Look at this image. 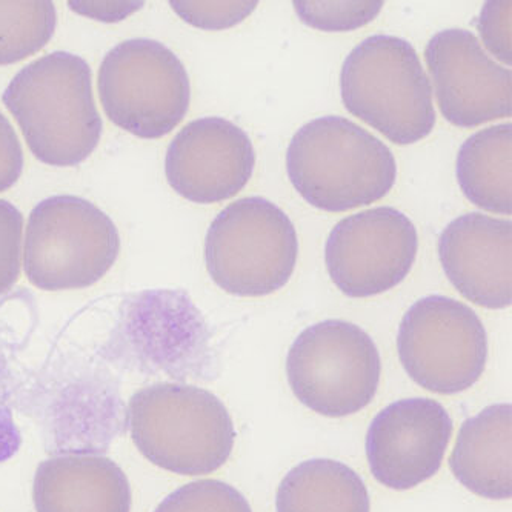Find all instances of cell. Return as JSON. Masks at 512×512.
I'll use <instances>...</instances> for the list:
<instances>
[{"instance_id":"1","label":"cell","mask_w":512,"mask_h":512,"mask_svg":"<svg viewBox=\"0 0 512 512\" xmlns=\"http://www.w3.org/2000/svg\"><path fill=\"white\" fill-rule=\"evenodd\" d=\"M87 60L54 51L14 76L2 100L37 160L51 167H76L102 137Z\"/></svg>"},{"instance_id":"2","label":"cell","mask_w":512,"mask_h":512,"mask_svg":"<svg viewBox=\"0 0 512 512\" xmlns=\"http://www.w3.org/2000/svg\"><path fill=\"white\" fill-rule=\"evenodd\" d=\"M293 187L317 210L343 213L379 202L393 190L397 162L382 140L342 116L303 125L288 145Z\"/></svg>"},{"instance_id":"3","label":"cell","mask_w":512,"mask_h":512,"mask_svg":"<svg viewBox=\"0 0 512 512\" xmlns=\"http://www.w3.org/2000/svg\"><path fill=\"white\" fill-rule=\"evenodd\" d=\"M127 426L145 459L179 476H207L230 459L233 419L207 389L160 382L140 389L128 403Z\"/></svg>"},{"instance_id":"4","label":"cell","mask_w":512,"mask_h":512,"mask_svg":"<svg viewBox=\"0 0 512 512\" xmlns=\"http://www.w3.org/2000/svg\"><path fill=\"white\" fill-rule=\"evenodd\" d=\"M346 110L396 145L433 133V87L416 48L402 37L376 34L346 56L340 73Z\"/></svg>"},{"instance_id":"5","label":"cell","mask_w":512,"mask_h":512,"mask_svg":"<svg viewBox=\"0 0 512 512\" xmlns=\"http://www.w3.org/2000/svg\"><path fill=\"white\" fill-rule=\"evenodd\" d=\"M299 239L290 217L263 197L223 208L205 239V262L225 293L262 297L282 290L296 270Z\"/></svg>"},{"instance_id":"6","label":"cell","mask_w":512,"mask_h":512,"mask_svg":"<svg viewBox=\"0 0 512 512\" xmlns=\"http://www.w3.org/2000/svg\"><path fill=\"white\" fill-rule=\"evenodd\" d=\"M119 251L111 217L82 197H48L28 217L24 268L39 290H84L113 268Z\"/></svg>"},{"instance_id":"7","label":"cell","mask_w":512,"mask_h":512,"mask_svg":"<svg viewBox=\"0 0 512 512\" xmlns=\"http://www.w3.org/2000/svg\"><path fill=\"white\" fill-rule=\"evenodd\" d=\"M382 360L360 326L323 320L297 336L286 356V376L302 405L325 417L359 413L379 389Z\"/></svg>"},{"instance_id":"8","label":"cell","mask_w":512,"mask_h":512,"mask_svg":"<svg viewBox=\"0 0 512 512\" xmlns=\"http://www.w3.org/2000/svg\"><path fill=\"white\" fill-rule=\"evenodd\" d=\"M97 84L108 119L140 139L167 136L190 108L187 68L157 40L116 45L102 60Z\"/></svg>"},{"instance_id":"9","label":"cell","mask_w":512,"mask_h":512,"mask_svg":"<svg viewBox=\"0 0 512 512\" xmlns=\"http://www.w3.org/2000/svg\"><path fill=\"white\" fill-rule=\"evenodd\" d=\"M397 351L403 370L417 385L451 396L479 382L488 359V336L468 305L428 296L403 316Z\"/></svg>"},{"instance_id":"10","label":"cell","mask_w":512,"mask_h":512,"mask_svg":"<svg viewBox=\"0 0 512 512\" xmlns=\"http://www.w3.org/2000/svg\"><path fill=\"white\" fill-rule=\"evenodd\" d=\"M419 234L406 214L377 207L340 220L325 245L326 270L353 299L393 290L411 273Z\"/></svg>"},{"instance_id":"11","label":"cell","mask_w":512,"mask_h":512,"mask_svg":"<svg viewBox=\"0 0 512 512\" xmlns=\"http://www.w3.org/2000/svg\"><path fill=\"white\" fill-rule=\"evenodd\" d=\"M425 60L449 124L474 128L511 117V70L494 62L471 31H440L426 45Z\"/></svg>"},{"instance_id":"12","label":"cell","mask_w":512,"mask_h":512,"mask_svg":"<svg viewBox=\"0 0 512 512\" xmlns=\"http://www.w3.org/2000/svg\"><path fill=\"white\" fill-rule=\"evenodd\" d=\"M453 437V420L437 400H399L382 409L366 434V457L380 485L419 486L439 473Z\"/></svg>"},{"instance_id":"13","label":"cell","mask_w":512,"mask_h":512,"mask_svg":"<svg viewBox=\"0 0 512 512\" xmlns=\"http://www.w3.org/2000/svg\"><path fill=\"white\" fill-rule=\"evenodd\" d=\"M256 153L242 128L223 117L193 120L167 150L165 174L183 199L199 205L231 199L247 187Z\"/></svg>"},{"instance_id":"14","label":"cell","mask_w":512,"mask_h":512,"mask_svg":"<svg viewBox=\"0 0 512 512\" xmlns=\"http://www.w3.org/2000/svg\"><path fill=\"white\" fill-rule=\"evenodd\" d=\"M439 257L454 288L474 305L512 303V223L482 213L457 217L440 234Z\"/></svg>"},{"instance_id":"15","label":"cell","mask_w":512,"mask_h":512,"mask_svg":"<svg viewBox=\"0 0 512 512\" xmlns=\"http://www.w3.org/2000/svg\"><path fill=\"white\" fill-rule=\"evenodd\" d=\"M140 300L151 316L143 317L150 322V330L130 326L136 334L128 340V363L179 382L210 380L213 374L205 370L214 365L210 334L191 300L180 293H148Z\"/></svg>"},{"instance_id":"16","label":"cell","mask_w":512,"mask_h":512,"mask_svg":"<svg viewBox=\"0 0 512 512\" xmlns=\"http://www.w3.org/2000/svg\"><path fill=\"white\" fill-rule=\"evenodd\" d=\"M36 512H131V486L117 463L99 454H60L39 463Z\"/></svg>"},{"instance_id":"17","label":"cell","mask_w":512,"mask_h":512,"mask_svg":"<svg viewBox=\"0 0 512 512\" xmlns=\"http://www.w3.org/2000/svg\"><path fill=\"white\" fill-rule=\"evenodd\" d=\"M511 451V403L486 406L460 426L449 468L471 493L508 500L512 496Z\"/></svg>"},{"instance_id":"18","label":"cell","mask_w":512,"mask_h":512,"mask_svg":"<svg viewBox=\"0 0 512 512\" xmlns=\"http://www.w3.org/2000/svg\"><path fill=\"white\" fill-rule=\"evenodd\" d=\"M277 512H371L362 477L345 463L311 459L294 466L277 488Z\"/></svg>"},{"instance_id":"19","label":"cell","mask_w":512,"mask_h":512,"mask_svg":"<svg viewBox=\"0 0 512 512\" xmlns=\"http://www.w3.org/2000/svg\"><path fill=\"white\" fill-rule=\"evenodd\" d=\"M512 125H494L465 140L457 154V182L469 202L489 213H512Z\"/></svg>"},{"instance_id":"20","label":"cell","mask_w":512,"mask_h":512,"mask_svg":"<svg viewBox=\"0 0 512 512\" xmlns=\"http://www.w3.org/2000/svg\"><path fill=\"white\" fill-rule=\"evenodd\" d=\"M56 22L50 0H0V65L16 64L42 50Z\"/></svg>"},{"instance_id":"21","label":"cell","mask_w":512,"mask_h":512,"mask_svg":"<svg viewBox=\"0 0 512 512\" xmlns=\"http://www.w3.org/2000/svg\"><path fill=\"white\" fill-rule=\"evenodd\" d=\"M154 512H253L248 500L222 480L203 479L180 486Z\"/></svg>"},{"instance_id":"22","label":"cell","mask_w":512,"mask_h":512,"mask_svg":"<svg viewBox=\"0 0 512 512\" xmlns=\"http://www.w3.org/2000/svg\"><path fill=\"white\" fill-rule=\"evenodd\" d=\"M303 24L325 33H348L370 24L383 8L382 0H342V2H294Z\"/></svg>"},{"instance_id":"23","label":"cell","mask_w":512,"mask_h":512,"mask_svg":"<svg viewBox=\"0 0 512 512\" xmlns=\"http://www.w3.org/2000/svg\"><path fill=\"white\" fill-rule=\"evenodd\" d=\"M171 8L187 24L200 30L222 31L242 24L243 20L253 14L257 2H171Z\"/></svg>"},{"instance_id":"24","label":"cell","mask_w":512,"mask_h":512,"mask_svg":"<svg viewBox=\"0 0 512 512\" xmlns=\"http://www.w3.org/2000/svg\"><path fill=\"white\" fill-rule=\"evenodd\" d=\"M24 216L8 200L0 199V296L19 279Z\"/></svg>"},{"instance_id":"25","label":"cell","mask_w":512,"mask_h":512,"mask_svg":"<svg viewBox=\"0 0 512 512\" xmlns=\"http://www.w3.org/2000/svg\"><path fill=\"white\" fill-rule=\"evenodd\" d=\"M511 0H491L483 5L479 31L483 45L500 62L511 67Z\"/></svg>"},{"instance_id":"26","label":"cell","mask_w":512,"mask_h":512,"mask_svg":"<svg viewBox=\"0 0 512 512\" xmlns=\"http://www.w3.org/2000/svg\"><path fill=\"white\" fill-rule=\"evenodd\" d=\"M24 171V150L10 120L0 113V193L10 190Z\"/></svg>"},{"instance_id":"27","label":"cell","mask_w":512,"mask_h":512,"mask_svg":"<svg viewBox=\"0 0 512 512\" xmlns=\"http://www.w3.org/2000/svg\"><path fill=\"white\" fill-rule=\"evenodd\" d=\"M10 373L0 354V460L8 459L19 448L20 437L10 408Z\"/></svg>"},{"instance_id":"28","label":"cell","mask_w":512,"mask_h":512,"mask_svg":"<svg viewBox=\"0 0 512 512\" xmlns=\"http://www.w3.org/2000/svg\"><path fill=\"white\" fill-rule=\"evenodd\" d=\"M77 13L102 22H119L143 7V2H70Z\"/></svg>"}]
</instances>
